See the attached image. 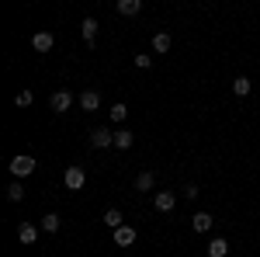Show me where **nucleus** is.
<instances>
[{"instance_id":"1","label":"nucleus","mask_w":260,"mask_h":257,"mask_svg":"<svg viewBox=\"0 0 260 257\" xmlns=\"http://www.w3.org/2000/svg\"><path fill=\"white\" fill-rule=\"evenodd\" d=\"M62 184H66L70 191H80L83 184H87V170H83V167H66V174H62Z\"/></svg>"},{"instance_id":"2","label":"nucleus","mask_w":260,"mask_h":257,"mask_svg":"<svg viewBox=\"0 0 260 257\" xmlns=\"http://www.w3.org/2000/svg\"><path fill=\"white\" fill-rule=\"evenodd\" d=\"M35 167H39L35 157H14V160H11V174H14V178H28V174H35Z\"/></svg>"},{"instance_id":"3","label":"nucleus","mask_w":260,"mask_h":257,"mask_svg":"<svg viewBox=\"0 0 260 257\" xmlns=\"http://www.w3.org/2000/svg\"><path fill=\"white\" fill-rule=\"evenodd\" d=\"M49 108H52L56 115L70 111V108H73V94H70V91H56V94H52V101H49Z\"/></svg>"},{"instance_id":"4","label":"nucleus","mask_w":260,"mask_h":257,"mask_svg":"<svg viewBox=\"0 0 260 257\" xmlns=\"http://www.w3.org/2000/svg\"><path fill=\"white\" fill-rule=\"evenodd\" d=\"M90 146H94V150H108V146H115V132H108V129H94V132H90Z\"/></svg>"},{"instance_id":"5","label":"nucleus","mask_w":260,"mask_h":257,"mask_svg":"<svg viewBox=\"0 0 260 257\" xmlns=\"http://www.w3.org/2000/svg\"><path fill=\"white\" fill-rule=\"evenodd\" d=\"M153 205H156V212H174V205H177V195H174V191H160V195L153 198Z\"/></svg>"},{"instance_id":"6","label":"nucleus","mask_w":260,"mask_h":257,"mask_svg":"<svg viewBox=\"0 0 260 257\" xmlns=\"http://www.w3.org/2000/svg\"><path fill=\"white\" fill-rule=\"evenodd\" d=\"M136 237H139L136 226H118V230H115V243H118V247H132Z\"/></svg>"},{"instance_id":"7","label":"nucleus","mask_w":260,"mask_h":257,"mask_svg":"<svg viewBox=\"0 0 260 257\" xmlns=\"http://www.w3.org/2000/svg\"><path fill=\"white\" fill-rule=\"evenodd\" d=\"M31 45H35V52H49V49L56 45V39H52V32H35Z\"/></svg>"},{"instance_id":"8","label":"nucleus","mask_w":260,"mask_h":257,"mask_svg":"<svg viewBox=\"0 0 260 257\" xmlns=\"http://www.w3.org/2000/svg\"><path fill=\"white\" fill-rule=\"evenodd\" d=\"M80 108H83V111H98V108H101V94H98V91H83V94H80Z\"/></svg>"},{"instance_id":"9","label":"nucleus","mask_w":260,"mask_h":257,"mask_svg":"<svg viewBox=\"0 0 260 257\" xmlns=\"http://www.w3.org/2000/svg\"><path fill=\"white\" fill-rule=\"evenodd\" d=\"M18 240H21V243H35V240H39V226L21 222V226H18Z\"/></svg>"},{"instance_id":"10","label":"nucleus","mask_w":260,"mask_h":257,"mask_svg":"<svg viewBox=\"0 0 260 257\" xmlns=\"http://www.w3.org/2000/svg\"><path fill=\"white\" fill-rule=\"evenodd\" d=\"M98 21L94 18H83V24H80V32H83V39H87V45H94V39H98Z\"/></svg>"},{"instance_id":"11","label":"nucleus","mask_w":260,"mask_h":257,"mask_svg":"<svg viewBox=\"0 0 260 257\" xmlns=\"http://www.w3.org/2000/svg\"><path fill=\"white\" fill-rule=\"evenodd\" d=\"M225 254H229V240L215 237L212 243H208V257H225Z\"/></svg>"},{"instance_id":"12","label":"nucleus","mask_w":260,"mask_h":257,"mask_svg":"<svg viewBox=\"0 0 260 257\" xmlns=\"http://www.w3.org/2000/svg\"><path fill=\"white\" fill-rule=\"evenodd\" d=\"M139 11H142V0H118V14H125V18H132Z\"/></svg>"},{"instance_id":"13","label":"nucleus","mask_w":260,"mask_h":257,"mask_svg":"<svg viewBox=\"0 0 260 257\" xmlns=\"http://www.w3.org/2000/svg\"><path fill=\"white\" fill-rule=\"evenodd\" d=\"M250 91H253V83H250L246 77H236V80H233V94H236V98H246Z\"/></svg>"},{"instance_id":"14","label":"nucleus","mask_w":260,"mask_h":257,"mask_svg":"<svg viewBox=\"0 0 260 257\" xmlns=\"http://www.w3.org/2000/svg\"><path fill=\"white\" fill-rule=\"evenodd\" d=\"M132 142H136V139H132L128 129H118V132H115V146H118V150H132Z\"/></svg>"},{"instance_id":"15","label":"nucleus","mask_w":260,"mask_h":257,"mask_svg":"<svg viewBox=\"0 0 260 257\" xmlns=\"http://www.w3.org/2000/svg\"><path fill=\"white\" fill-rule=\"evenodd\" d=\"M153 184H156V178L149 170H142L139 178H136V191H153Z\"/></svg>"},{"instance_id":"16","label":"nucleus","mask_w":260,"mask_h":257,"mask_svg":"<svg viewBox=\"0 0 260 257\" xmlns=\"http://www.w3.org/2000/svg\"><path fill=\"white\" fill-rule=\"evenodd\" d=\"M191 226H194L198 233H208V230H212V216H208V212H198V216L191 219Z\"/></svg>"},{"instance_id":"17","label":"nucleus","mask_w":260,"mask_h":257,"mask_svg":"<svg viewBox=\"0 0 260 257\" xmlns=\"http://www.w3.org/2000/svg\"><path fill=\"white\" fill-rule=\"evenodd\" d=\"M153 49H156V52H170V35H167V32H156V35H153Z\"/></svg>"},{"instance_id":"18","label":"nucleus","mask_w":260,"mask_h":257,"mask_svg":"<svg viewBox=\"0 0 260 257\" xmlns=\"http://www.w3.org/2000/svg\"><path fill=\"white\" fill-rule=\"evenodd\" d=\"M62 226V219L56 216V212H49V216L42 219V230H45V233H56V230H59Z\"/></svg>"},{"instance_id":"19","label":"nucleus","mask_w":260,"mask_h":257,"mask_svg":"<svg viewBox=\"0 0 260 257\" xmlns=\"http://www.w3.org/2000/svg\"><path fill=\"white\" fill-rule=\"evenodd\" d=\"M104 226H111V230L125 226V222H121V212H118V209H108V212H104Z\"/></svg>"},{"instance_id":"20","label":"nucleus","mask_w":260,"mask_h":257,"mask_svg":"<svg viewBox=\"0 0 260 257\" xmlns=\"http://www.w3.org/2000/svg\"><path fill=\"white\" fill-rule=\"evenodd\" d=\"M108 115H111V122H125V119H128V104H121V101H118V104H111Z\"/></svg>"},{"instance_id":"21","label":"nucleus","mask_w":260,"mask_h":257,"mask_svg":"<svg viewBox=\"0 0 260 257\" xmlns=\"http://www.w3.org/2000/svg\"><path fill=\"white\" fill-rule=\"evenodd\" d=\"M7 198H11V202H21V198H24V188H21V181H14V184L7 188Z\"/></svg>"},{"instance_id":"22","label":"nucleus","mask_w":260,"mask_h":257,"mask_svg":"<svg viewBox=\"0 0 260 257\" xmlns=\"http://www.w3.org/2000/svg\"><path fill=\"white\" fill-rule=\"evenodd\" d=\"M31 101H35V94H31V91H21L18 98H14V104H18V108H28Z\"/></svg>"},{"instance_id":"23","label":"nucleus","mask_w":260,"mask_h":257,"mask_svg":"<svg viewBox=\"0 0 260 257\" xmlns=\"http://www.w3.org/2000/svg\"><path fill=\"white\" fill-rule=\"evenodd\" d=\"M136 66H139V70H149V66H153V56H136Z\"/></svg>"}]
</instances>
